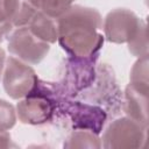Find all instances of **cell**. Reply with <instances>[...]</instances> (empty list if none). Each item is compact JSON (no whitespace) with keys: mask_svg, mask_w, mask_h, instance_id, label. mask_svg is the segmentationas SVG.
<instances>
[{"mask_svg":"<svg viewBox=\"0 0 149 149\" xmlns=\"http://www.w3.org/2000/svg\"><path fill=\"white\" fill-rule=\"evenodd\" d=\"M57 42L68 56L90 57L100 54L105 37L101 14L91 7L81 5L70 6L56 19Z\"/></svg>","mask_w":149,"mask_h":149,"instance_id":"6da1fadb","label":"cell"},{"mask_svg":"<svg viewBox=\"0 0 149 149\" xmlns=\"http://www.w3.org/2000/svg\"><path fill=\"white\" fill-rule=\"evenodd\" d=\"M54 120L63 122L72 130H90L99 135L102 132L108 116L107 113L97 105L76 98L59 95L55 106L52 121Z\"/></svg>","mask_w":149,"mask_h":149,"instance_id":"7a4b0ae2","label":"cell"},{"mask_svg":"<svg viewBox=\"0 0 149 149\" xmlns=\"http://www.w3.org/2000/svg\"><path fill=\"white\" fill-rule=\"evenodd\" d=\"M122 97L113 68L107 63H98L94 81L77 98L101 107L108 118H115L122 111Z\"/></svg>","mask_w":149,"mask_h":149,"instance_id":"3957f363","label":"cell"},{"mask_svg":"<svg viewBox=\"0 0 149 149\" xmlns=\"http://www.w3.org/2000/svg\"><path fill=\"white\" fill-rule=\"evenodd\" d=\"M99 56L100 54L90 57H71L66 55L61 68V77L55 81L59 92L65 97L77 98L90 87L95 79Z\"/></svg>","mask_w":149,"mask_h":149,"instance_id":"277c9868","label":"cell"},{"mask_svg":"<svg viewBox=\"0 0 149 149\" xmlns=\"http://www.w3.org/2000/svg\"><path fill=\"white\" fill-rule=\"evenodd\" d=\"M104 148H142L147 141L148 127L126 116L114 119L102 129Z\"/></svg>","mask_w":149,"mask_h":149,"instance_id":"5b68a950","label":"cell"},{"mask_svg":"<svg viewBox=\"0 0 149 149\" xmlns=\"http://www.w3.org/2000/svg\"><path fill=\"white\" fill-rule=\"evenodd\" d=\"M7 49L9 54L29 64H40L49 54V43L36 37L27 27H16L7 36Z\"/></svg>","mask_w":149,"mask_h":149,"instance_id":"8992f818","label":"cell"},{"mask_svg":"<svg viewBox=\"0 0 149 149\" xmlns=\"http://www.w3.org/2000/svg\"><path fill=\"white\" fill-rule=\"evenodd\" d=\"M37 74L31 65L14 56H8L2 71V86L6 94L14 100L24 98L34 87Z\"/></svg>","mask_w":149,"mask_h":149,"instance_id":"52a82bcc","label":"cell"},{"mask_svg":"<svg viewBox=\"0 0 149 149\" xmlns=\"http://www.w3.org/2000/svg\"><path fill=\"white\" fill-rule=\"evenodd\" d=\"M142 19L127 8L111 10L102 21L104 37L111 43H128L137 33Z\"/></svg>","mask_w":149,"mask_h":149,"instance_id":"ba28073f","label":"cell"},{"mask_svg":"<svg viewBox=\"0 0 149 149\" xmlns=\"http://www.w3.org/2000/svg\"><path fill=\"white\" fill-rule=\"evenodd\" d=\"M122 111L128 118L148 127V91L128 84L122 97Z\"/></svg>","mask_w":149,"mask_h":149,"instance_id":"9c48e42d","label":"cell"},{"mask_svg":"<svg viewBox=\"0 0 149 149\" xmlns=\"http://www.w3.org/2000/svg\"><path fill=\"white\" fill-rule=\"evenodd\" d=\"M24 27H27L36 37L49 44H54L57 42L58 34L56 20L36 8L29 16Z\"/></svg>","mask_w":149,"mask_h":149,"instance_id":"30bf717a","label":"cell"},{"mask_svg":"<svg viewBox=\"0 0 149 149\" xmlns=\"http://www.w3.org/2000/svg\"><path fill=\"white\" fill-rule=\"evenodd\" d=\"M63 146L64 148H100L101 141L93 132L77 129L68 135Z\"/></svg>","mask_w":149,"mask_h":149,"instance_id":"8fae6325","label":"cell"},{"mask_svg":"<svg viewBox=\"0 0 149 149\" xmlns=\"http://www.w3.org/2000/svg\"><path fill=\"white\" fill-rule=\"evenodd\" d=\"M36 9L47 14L52 19L61 16L70 6L73 5L74 0H27Z\"/></svg>","mask_w":149,"mask_h":149,"instance_id":"7c38bea8","label":"cell"},{"mask_svg":"<svg viewBox=\"0 0 149 149\" xmlns=\"http://www.w3.org/2000/svg\"><path fill=\"white\" fill-rule=\"evenodd\" d=\"M148 56L139 57L130 70L129 84L140 90L148 91Z\"/></svg>","mask_w":149,"mask_h":149,"instance_id":"4fadbf2b","label":"cell"},{"mask_svg":"<svg viewBox=\"0 0 149 149\" xmlns=\"http://www.w3.org/2000/svg\"><path fill=\"white\" fill-rule=\"evenodd\" d=\"M129 52L135 57L148 56V40H147V22L142 20V23L135 34V36L127 43Z\"/></svg>","mask_w":149,"mask_h":149,"instance_id":"5bb4252c","label":"cell"},{"mask_svg":"<svg viewBox=\"0 0 149 149\" xmlns=\"http://www.w3.org/2000/svg\"><path fill=\"white\" fill-rule=\"evenodd\" d=\"M16 120L17 118L15 107L10 102L0 99V132L9 130L13 128Z\"/></svg>","mask_w":149,"mask_h":149,"instance_id":"9a60e30c","label":"cell"},{"mask_svg":"<svg viewBox=\"0 0 149 149\" xmlns=\"http://www.w3.org/2000/svg\"><path fill=\"white\" fill-rule=\"evenodd\" d=\"M22 0H0V23H12Z\"/></svg>","mask_w":149,"mask_h":149,"instance_id":"2e32d148","label":"cell"},{"mask_svg":"<svg viewBox=\"0 0 149 149\" xmlns=\"http://www.w3.org/2000/svg\"><path fill=\"white\" fill-rule=\"evenodd\" d=\"M14 146L12 143V137L10 134L8 133V130L5 132H0V148H8Z\"/></svg>","mask_w":149,"mask_h":149,"instance_id":"e0dca14e","label":"cell"},{"mask_svg":"<svg viewBox=\"0 0 149 149\" xmlns=\"http://www.w3.org/2000/svg\"><path fill=\"white\" fill-rule=\"evenodd\" d=\"M12 29H13L12 23H0V43H2L7 38Z\"/></svg>","mask_w":149,"mask_h":149,"instance_id":"ac0fdd59","label":"cell"},{"mask_svg":"<svg viewBox=\"0 0 149 149\" xmlns=\"http://www.w3.org/2000/svg\"><path fill=\"white\" fill-rule=\"evenodd\" d=\"M6 52L5 50L0 47V80L2 77V71H3V66H5V62H6Z\"/></svg>","mask_w":149,"mask_h":149,"instance_id":"d6986e66","label":"cell"}]
</instances>
